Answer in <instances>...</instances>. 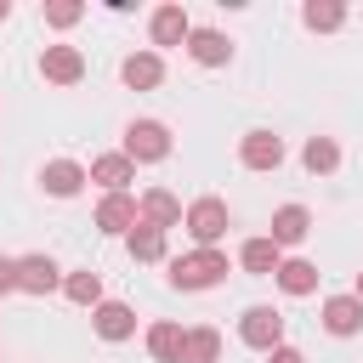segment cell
<instances>
[{
    "instance_id": "cell-14",
    "label": "cell",
    "mask_w": 363,
    "mask_h": 363,
    "mask_svg": "<svg viewBox=\"0 0 363 363\" xmlns=\"http://www.w3.org/2000/svg\"><path fill=\"white\" fill-rule=\"evenodd\" d=\"M187 57L204 62V68H221V62L233 57V40H227L221 28H193V34H187Z\"/></svg>"
},
{
    "instance_id": "cell-12",
    "label": "cell",
    "mask_w": 363,
    "mask_h": 363,
    "mask_svg": "<svg viewBox=\"0 0 363 363\" xmlns=\"http://www.w3.org/2000/svg\"><path fill=\"white\" fill-rule=\"evenodd\" d=\"M306 233H312V210H306V204H278V210H272V233H267V238H272L278 250H284V244H301Z\"/></svg>"
},
{
    "instance_id": "cell-30",
    "label": "cell",
    "mask_w": 363,
    "mask_h": 363,
    "mask_svg": "<svg viewBox=\"0 0 363 363\" xmlns=\"http://www.w3.org/2000/svg\"><path fill=\"white\" fill-rule=\"evenodd\" d=\"M352 295H357V301H363V272H357V284H352Z\"/></svg>"
},
{
    "instance_id": "cell-5",
    "label": "cell",
    "mask_w": 363,
    "mask_h": 363,
    "mask_svg": "<svg viewBox=\"0 0 363 363\" xmlns=\"http://www.w3.org/2000/svg\"><path fill=\"white\" fill-rule=\"evenodd\" d=\"M238 159H244V170H278V164H284V136H272V130H244Z\"/></svg>"
},
{
    "instance_id": "cell-9",
    "label": "cell",
    "mask_w": 363,
    "mask_h": 363,
    "mask_svg": "<svg viewBox=\"0 0 363 363\" xmlns=\"http://www.w3.org/2000/svg\"><path fill=\"white\" fill-rule=\"evenodd\" d=\"M85 182H91V170H85V164H74V159H51V164L40 170V187H45L51 199H74Z\"/></svg>"
},
{
    "instance_id": "cell-10",
    "label": "cell",
    "mask_w": 363,
    "mask_h": 363,
    "mask_svg": "<svg viewBox=\"0 0 363 363\" xmlns=\"http://www.w3.org/2000/svg\"><path fill=\"white\" fill-rule=\"evenodd\" d=\"M119 79H125L130 91H153V85L164 79V57H159V51H130V57L119 62Z\"/></svg>"
},
{
    "instance_id": "cell-13",
    "label": "cell",
    "mask_w": 363,
    "mask_h": 363,
    "mask_svg": "<svg viewBox=\"0 0 363 363\" xmlns=\"http://www.w3.org/2000/svg\"><path fill=\"white\" fill-rule=\"evenodd\" d=\"M91 329H96L102 340H130V335H136V312H130L125 301H102V306L91 312Z\"/></svg>"
},
{
    "instance_id": "cell-17",
    "label": "cell",
    "mask_w": 363,
    "mask_h": 363,
    "mask_svg": "<svg viewBox=\"0 0 363 363\" xmlns=\"http://www.w3.org/2000/svg\"><path fill=\"white\" fill-rule=\"evenodd\" d=\"M147 34H153V45H187L193 23H187V11H182V6H159V11H153V23H147Z\"/></svg>"
},
{
    "instance_id": "cell-22",
    "label": "cell",
    "mask_w": 363,
    "mask_h": 363,
    "mask_svg": "<svg viewBox=\"0 0 363 363\" xmlns=\"http://www.w3.org/2000/svg\"><path fill=\"white\" fill-rule=\"evenodd\" d=\"M62 295L74 301V306H102V272H91V267H79V272H68L62 278Z\"/></svg>"
},
{
    "instance_id": "cell-25",
    "label": "cell",
    "mask_w": 363,
    "mask_h": 363,
    "mask_svg": "<svg viewBox=\"0 0 363 363\" xmlns=\"http://www.w3.org/2000/svg\"><path fill=\"white\" fill-rule=\"evenodd\" d=\"M301 164H306L312 176H329V170L340 164V147H335V136H306V147H301Z\"/></svg>"
},
{
    "instance_id": "cell-24",
    "label": "cell",
    "mask_w": 363,
    "mask_h": 363,
    "mask_svg": "<svg viewBox=\"0 0 363 363\" xmlns=\"http://www.w3.org/2000/svg\"><path fill=\"white\" fill-rule=\"evenodd\" d=\"M301 23H306L312 34H335V28L346 23V6H340V0H306V6H301Z\"/></svg>"
},
{
    "instance_id": "cell-28",
    "label": "cell",
    "mask_w": 363,
    "mask_h": 363,
    "mask_svg": "<svg viewBox=\"0 0 363 363\" xmlns=\"http://www.w3.org/2000/svg\"><path fill=\"white\" fill-rule=\"evenodd\" d=\"M267 363H306L295 346H278V352H267Z\"/></svg>"
},
{
    "instance_id": "cell-2",
    "label": "cell",
    "mask_w": 363,
    "mask_h": 363,
    "mask_svg": "<svg viewBox=\"0 0 363 363\" xmlns=\"http://www.w3.org/2000/svg\"><path fill=\"white\" fill-rule=\"evenodd\" d=\"M125 159L130 164H159L170 159V130L159 119H130L125 125Z\"/></svg>"
},
{
    "instance_id": "cell-6",
    "label": "cell",
    "mask_w": 363,
    "mask_h": 363,
    "mask_svg": "<svg viewBox=\"0 0 363 363\" xmlns=\"http://www.w3.org/2000/svg\"><path fill=\"white\" fill-rule=\"evenodd\" d=\"M136 221H142V204H136L130 193H102V204H96V227H102L108 238L130 233Z\"/></svg>"
},
{
    "instance_id": "cell-1",
    "label": "cell",
    "mask_w": 363,
    "mask_h": 363,
    "mask_svg": "<svg viewBox=\"0 0 363 363\" xmlns=\"http://www.w3.org/2000/svg\"><path fill=\"white\" fill-rule=\"evenodd\" d=\"M221 278H227V255L221 250H193V255L170 261V284L176 289H216Z\"/></svg>"
},
{
    "instance_id": "cell-3",
    "label": "cell",
    "mask_w": 363,
    "mask_h": 363,
    "mask_svg": "<svg viewBox=\"0 0 363 363\" xmlns=\"http://www.w3.org/2000/svg\"><path fill=\"white\" fill-rule=\"evenodd\" d=\"M182 227L193 233L199 250H216V244L227 238V199H193L187 216H182Z\"/></svg>"
},
{
    "instance_id": "cell-11",
    "label": "cell",
    "mask_w": 363,
    "mask_h": 363,
    "mask_svg": "<svg viewBox=\"0 0 363 363\" xmlns=\"http://www.w3.org/2000/svg\"><path fill=\"white\" fill-rule=\"evenodd\" d=\"M91 182L108 187V193H125V187L136 182V164L125 159V147H119V153H96V159H91Z\"/></svg>"
},
{
    "instance_id": "cell-8",
    "label": "cell",
    "mask_w": 363,
    "mask_h": 363,
    "mask_svg": "<svg viewBox=\"0 0 363 363\" xmlns=\"http://www.w3.org/2000/svg\"><path fill=\"white\" fill-rule=\"evenodd\" d=\"M17 289L51 295V289H62V267H57L51 255H23V261H17Z\"/></svg>"
},
{
    "instance_id": "cell-15",
    "label": "cell",
    "mask_w": 363,
    "mask_h": 363,
    "mask_svg": "<svg viewBox=\"0 0 363 363\" xmlns=\"http://www.w3.org/2000/svg\"><path fill=\"white\" fill-rule=\"evenodd\" d=\"M136 204H142V221H153V227H164V233H170V227L187 216V210H182V199H176L170 187H147Z\"/></svg>"
},
{
    "instance_id": "cell-4",
    "label": "cell",
    "mask_w": 363,
    "mask_h": 363,
    "mask_svg": "<svg viewBox=\"0 0 363 363\" xmlns=\"http://www.w3.org/2000/svg\"><path fill=\"white\" fill-rule=\"evenodd\" d=\"M238 340L255 346V352H278V346H284V312H272V306H250V312L238 318Z\"/></svg>"
},
{
    "instance_id": "cell-18",
    "label": "cell",
    "mask_w": 363,
    "mask_h": 363,
    "mask_svg": "<svg viewBox=\"0 0 363 363\" xmlns=\"http://www.w3.org/2000/svg\"><path fill=\"white\" fill-rule=\"evenodd\" d=\"M278 261H284V250H278L272 238H244V250H238V267L255 272V278H272Z\"/></svg>"
},
{
    "instance_id": "cell-20",
    "label": "cell",
    "mask_w": 363,
    "mask_h": 363,
    "mask_svg": "<svg viewBox=\"0 0 363 363\" xmlns=\"http://www.w3.org/2000/svg\"><path fill=\"white\" fill-rule=\"evenodd\" d=\"M182 340H187V329H182V323H170V318L147 323V352H153L159 363H182Z\"/></svg>"
},
{
    "instance_id": "cell-29",
    "label": "cell",
    "mask_w": 363,
    "mask_h": 363,
    "mask_svg": "<svg viewBox=\"0 0 363 363\" xmlns=\"http://www.w3.org/2000/svg\"><path fill=\"white\" fill-rule=\"evenodd\" d=\"M6 17H11V0H0V23H6Z\"/></svg>"
},
{
    "instance_id": "cell-26",
    "label": "cell",
    "mask_w": 363,
    "mask_h": 363,
    "mask_svg": "<svg viewBox=\"0 0 363 363\" xmlns=\"http://www.w3.org/2000/svg\"><path fill=\"white\" fill-rule=\"evenodd\" d=\"M79 17H85L79 0H51V6H45V23H51V28H74Z\"/></svg>"
},
{
    "instance_id": "cell-27",
    "label": "cell",
    "mask_w": 363,
    "mask_h": 363,
    "mask_svg": "<svg viewBox=\"0 0 363 363\" xmlns=\"http://www.w3.org/2000/svg\"><path fill=\"white\" fill-rule=\"evenodd\" d=\"M11 289H17V261L0 255V295H11Z\"/></svg>"
},
{
    "instance_id": "cell-7",
    "label": "cell",
    "mask_w": 363,
    "mask_h": 363,
    "mask_svg": "<svg viewBox=\"0 0 363 363\" xmlns=\"http://www.w3.org/2000/svg\"><path fill=\"white\" fill-rule=\"evenodd\" d=\"M40 74H45L51 85H79V79H85V57H79V45H45Z\"/></svg>"
},
{
    "instance_id": "cell-19",
    "label": "cell",
    "mask_w": 363,
    "mask_h": 363,
    "mask_svg": "<svg viewBox=\"0 0 363 363\" xmlns=\"http://www.w3.org/2000/svg\"><path fill=\"white\" fill-rule=\"evenodd\" d=\"M272 284H278L284 295H312V289H318V267H312V261H301V255H289V261H278Z\"/></svg>"
},
{
    "instance_id": "cell-16",
    "label": "cell",
    "mask_w": 363,
    "mask_h": 363,
    "mask_svg": "<svg viewBox=\"0 0 363 363\" xmlns=\"http://www.w3.org/2000/svg\"><path fill=\"white\" fill-rule=\"evenodd\" d=\"M323 329L329 335H357L363 329V301L357 295H329L323 301Z\"/></svg>"
},
{
    "instance_id": "cell-23",
    "label": "cell",
    "mask_w": 363,
    "mask_h": 363,
    "mask_svg": "<svg viewBox=\"0 0 363 363\" xmlns=\"http://www.w3.org/2000/svg\"><path fill=\"white\" fill-rule=\"evenodd\" d=\"M182 363H221V335H216L210 323L187 329V340H182Z\"/></svg>"
},
{
    "instance_id": "cell-21",
    "label": "cell",
    "mask_w": 363,
    "mask_h": 363,
    "mask_svg": "<svg viewBox=\"0 0 363 363\" xmlns=\"http://www.w3.org/2000/svg\"><path fill=\"white\" fill-rule=\"evenodd\" d=\"M125 250H130V261H164V227L136 221V227L125 233Z\"/></svg>"
}]
</instances>
